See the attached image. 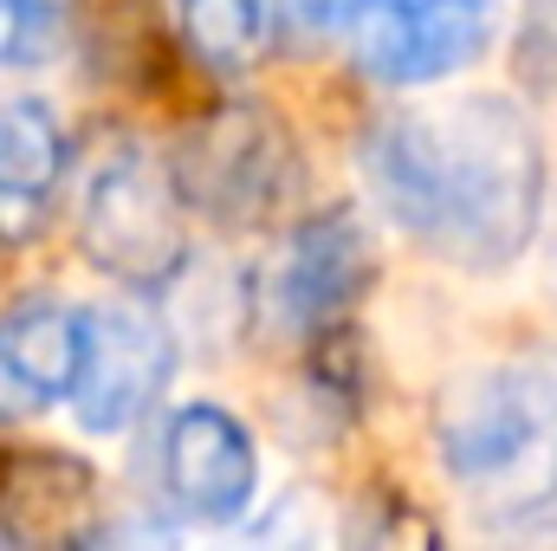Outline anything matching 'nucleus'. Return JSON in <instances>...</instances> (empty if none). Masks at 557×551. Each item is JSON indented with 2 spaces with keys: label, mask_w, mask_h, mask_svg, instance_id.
<instances>
[{
  "label": "nucleus",
  "mask_w": 557,
  "mask_h": 551,
  "mask_svg": "<svg viewBox=\"0 0 557 551\" xmlns=\"http://www.w3.org/2000/svg\"><path fill=\"white\" fill-rule=\"evenodd\" d=\"M383 215L460 273L512 267L545 215V143L512 98H447L383 111L363 137Z\"/></svg>",
  "instance_id": "nucleus-1"
},
{
  "label": "nucleus",
  "mask_w": 557,
  "mask_h": 551,
  "mask_svg": "<svg viewBox=\"0 0 557 551\" xmlns=\"http://www.w3.org/2000/svg\"><path fill=\"white\" fill-rule=\"evenodd\" d=\"M447 480L499 526L557 506V351L506 357L447 390L434 415Z\"/></svg>",
  "instance_id": "nucleus-2"
},
{
  "label": "nucleus",
  "mask_w": 557,
  "mask_h": 551,
  "mask_svg": "<svg viewBox=\"0 0 557 551\" xmlns=\"http://www.w3.org/2000/svg\"><path fill=\"white\" fill-rule=\"evenodd\" d=\"M78 247L98 273L124 285H162L182 267V195L169 182V162L137 137L91 156L78 182Z\"/></svg>",
  "instance_id": "nucleus-3"
},
{
  "label": "nucleus",
  "mask_w": 557,
  "mask_h": 551,
  "mask_svg": "<svg viewBox=\"0 0 557 551\" xmlns=\"http://www.w3.org/2000/svg\"><path fill=\"white\" fill-rule=\"evenodd\" d=\"M169 182L182 208H201L227 228H253L298 195V149L273 111L221 105L169 156Z\"/></svg>",
  "instance_id": "nucleus-4"
},
{
  "label": "nucleus",
  "mask_w": 557,
  "mask_h": 551,
  "mask_svg": "<svg viewBox=\"0 0 557 551\" xmlns=\"http://www.w3.org/2000/svg\"><path fill=\"white\" fill-rule=\"evenodd\" d=\"M376 279V247L357 215H311L285 234L273 260L253 279V318L278 344L324 338Z\"/></svg>",
  "instance_id": "nucleus-5"
},
{
  "label": "nucleus",
  "mask_w": 557,
  "mask_h": 551,
  "mask_svg": "<svg viewBox=\"0 0 557 551\" xmlns=\"http://www.w3.org/2000/svg\"><path fill=\"white\" fill-rule=\"evenodd\" d=\"M169 370H175V338H169V325L156 311L98 305V311H85L78 370H72L65 403H72L85 434H124L162 396Z\"/></svg>",
  "instance_id": "nucleus-6"
},
{
  "label": "nucleus",
  "mask_w": 557,
  "mask_h": 551,
  "mask_svg": "<svg viewBox=\"0 0 557 551\" xmlns=\"http://www.w3.org/2000/svg\"><path fill=\"white\" fill-rule=\"evenodd\" d=\"M493 39V0H383L357 13L363 72L383 85H441Z\"/></svg>",
  "instance_id": "nucleus-7"
},
{
  "label": "nucleus",
  "mask_w": 557,
  "mask_h": 551,
  "mask_svg": "<svg viewBox=\"0 0 557 551\" xmlns=\"http://www.w3.org/2000/svg\"><path fill=\"white\" fill-rule=\"evenodd\" d=\"M162 487L169 506L201 519V526H234L260 487V454L253 434L240 428L234 409L188 403L162 428Z\"/></svg>",
  "instance_id": "nucleus-8"
},
{
  "label": "nucleus",
  "mask_w": 557,
  "mask_h": 551,
  "mask_svg": "<svg viewBox=\"0 0 557 551\" xmlns=\"http://www.w3.org/2000/svg\"><path fill=\"white\" fill-rule=\"evenodd\" d=\"M78 331H85V311L46 292L13 298L0 311V428L65 403L72 370H78Z\"/></svg>",
  "instance_id": "nucleus-9"
},
{
  "label": "nucleus",
  "mask_w": 557,
  "mask_h": 551,
  "mask_svg": "<svg viewBox=\"0 0 557 551\" xmlns=\"http://www.w3.org/2000/svg\"><path fill=\"white\" fill-rule=\"evenodd\" d=\"M273 20H278L273 0H175L182 46L195 52V65H208L221 78H240L267 59Z\"/></svg>",
  "instance_id": "nucleus-10"
},
{
  "label": "nucleus",
  "mask_w": 557,
  "mask_h": 551,
  "mask_svg": "<svg viewBox=\"0 0 557 551\" xmlns=\"http://www.w3.org/2000/svg\"><path fill=\"white\" fill-rule=\"evenodd\" d=\"M65 175V131L39 98L0 105V201H46Z\"/></svg>",
  "instance_id": "nucleus-11"
},
{
  "label": "nucleus",
  "mask_w": 557,
  "mask_h": 551,
  "mask_svg": "<svg viewBox=\"0 0 557 551\" xmlns=\"http://www.w3.org/2000/svg\"><path fill=\"white\" fill-rule=\"evenodd\" d=\"M59 39V7L52 0H0V72L46 59Z\"/></svg>",
  "instance_id": "nucleus-12"
},
{
  "label": "nucleus",
  "mask_w": 557,
  "mask_h": 551,
  "mask_svg": "<svg viewBox=\"0 0 557 551\" xmlns=\"http://www.w3.org/2000/svg\"><path fill=\"white\" fill-rule=\"evenodd\" d=\"M350 551H434V532L421 526L416 506H396V513L370 519V526L357 532V546H350Z\"/></svg>",
  "instance_id": "nucleus-13"
},
{
  "label": "nucleus",
  "mask_w": 557,
  "mask_h": 551,
  "mask_svg": "<svg viewBox=\"0 0 557 551\" xmlns=\"http://www.w3.org/2000/svg\"><path fill=\"white\" fill-rule=\"evenodd\" d=\"M98 551H182V546H175L162 526H124V532H111Z\"/></svg>",
  "instance_id": "nucleus-14"
},
{
  "label": "nucleus",
  "mask_w": 557,
  "mask_h": 551,
  "mask_svg": "<svg viewBox=\"0 0 557 551\" xmlns=\"http://www.w3.org/2000/svg\"><path fill=\"white\" fill-rule=\"evenodd\" d=\"M344 7H350V13H363V7H383V0H344Z\"/></svg>",
  "instance_id": "nucleus-15"
}]
</instances>
